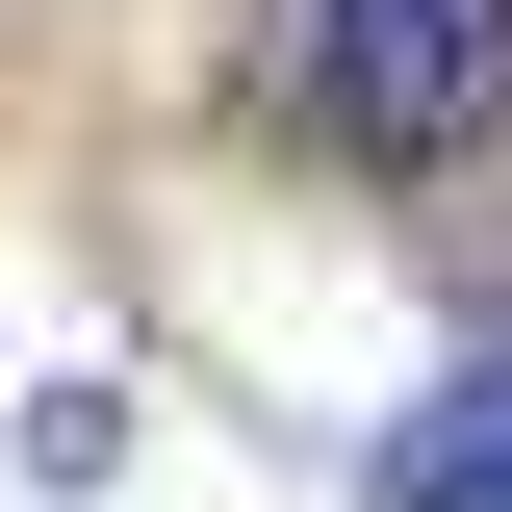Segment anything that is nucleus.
Masks as SVG:
<instances>
[{"mask_svg": "<svg viewBox=\"0 0 512 512\" xmlns=\"http://www.w3.org/2000/svg\"><path fill=\"white\" fill-rule=\"evenodd\" d=\"M282 77H308L333 154H487L512 128V0H282Z\"/></svg>", "mask_w": 512, "mask_h": 512, "instance_id": "1", "label": "nucleus"}, {"mask_svg": "<svg viewBox=\"0 0 512 512\" xmlns=\"http://www.w3.org/2000/svg\"><path fill=\"white\" fill-rule=\"evenodd\" d=\"M384 512H512V359H487V384H436V410L384 436Z\"/></svg>", "mask_w": 512, "mask_h": 512, "instance_id": "2", "label": "nucleus"}]
</instances>
